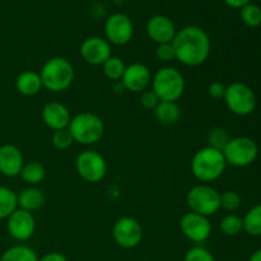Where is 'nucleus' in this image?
I'll list each match as a JSON object with an SVG mask.
<instances>
[{
  "instance_id": "f257e3e1",
  "label": "nucleus",
  "mask_w": 261,
  "mask_h": 261,
  "mask_svg": "<svg viewBox=\"0 0 261 261\" xmlns=\"http://www.w3.org/2000/svg\"><path fill=\"white\" fill-rule=\"evenodd\" d=\"M176 60L185 66H199L208 60L212 43L208 33L198 25H188L176 32L172 41Z\"/></svg>"
},
{
  "instance_id": "f03ea898",
  "label": "nucleus",
  "mask_w": 261,
  "mask_h": 261,
  "mask_svg": "<svg viewBox=\"0 0 261 261\" xmlns=\"http://www.w3.org/2000/svg\"><path fill=\"white\" fill-rule=\"evenodd\" d=\"M227 162L222 150L213 147H204L191 160V172L201 184L213 182L223 175Z\"/></svg>"
},
{
  "instance_id": "7ed1b4c3",
  "label": "nucleus",
  "mask_w": 261,
  "mask_h": 261,
  "mask_svg": "<svg viewBox=\"0 0 261 261\" xmlns=\"http://www.w3.org/2000/svg\"><path fill=\"white\" fill-rule=\"evenodd\" d=\"M74 68L70 61L61 56H55L46 61L40 70L43 88L59 93L71 86L74 81Z\"/></svg>"
},
{
  "instance_id": "20e7f679",
  "label": "nucleus",
  "mask_w": 261,
  "mask_h": 261,
  "mask_svg": "<svg viewBox=\"0 0 261 261\" xmlns=\"http://www.w3.org/2000/svg\"><path fill=\"white\" fill-rule=\"evenodd\" d=\"M152 91L161 102H177L185 92V79L180 70L163 66L152 76Z\"/></svg>"
},
{
  "instance_id": "39448f33",
  "label": "nucleus",
  "mask_w": 261,
  "mask_h": 261,
  "mask_svg": "<svg viewBox=\"0 0 261 261\" xmlns=\"http://www.w3.org/2000/svg\"><path fill=\"white\" fill-rule=\"evenodd\" d=\"M74 142L83 145L96 144L105 134V124L98 115L93 112H81L71 117L68 126Z\"/></svg>"
},
{
  "instance_id": "423d86ee",
  "label": "nucleus",
  "mask_w": 261,
  "mask_h": 261,
  "mask_svg": "<svg viewBox=\"0 0 261 261\" xmlns=\"http://www.w3.org/2000/svg\"><path fill=\"white\" fill-rule=\"evenodd\" d=\"M186 203L190 212L209 218L221 209V194L208 184H200L189 190Z\"/></svg>"
},
{
  "instance_id": "0eeeda50",
  "label": "nucleus",
  "mask_w": 261,
  "mask_h": 261,
  "mask_svg": "<svg viewBox=\"0 0 261 261\" xmlns=\"http://www.w3.org/2000/svg\"><path fill=\"white\" fill-rule=\"evenodd\" d=\"M227 165L234 167H246L257 157L259 148L252 139L247 137L231 138L222 150Z\"/></svg>"
},
{
  "instance_id": "6e6552de",
  "label": "nucleus",
  "mask_w": 261,
  "mask_h": 261,
  "mask_svg": "<svg viewBox=\"0 0 261 261\" xmlns=\"http://www.w3.org/2000/svg\"><path fill=\"white\" fill-rule=\"evenodd\" d=\"M223 99L229 111L239 116H247L256 109V96L254 91L241 82L229 84Z\"/></svg>"
},
{
  "instance_id": "1a4fd4ad",
  "label": "nucleus",
  "mask_w": 261,
  "mask_h": 261,
  "mask_svg": "<svg viewBox=\"0 0 261 261\" xmlns=\"http://www.w3.org/2000/svg\"><path fill=\"white\" fill-rule=\"evenodd\" d=\"M75 170L82 180L89 184H97L107 173V162L101 153L96 150H84L75 160Z\"/></svg>"
},
{
  "instance_id": "9d476101",
  "label": "nucleus",
  "mask_w": 261,
  "mask_h": 261,
  "mask_svg": "<svg viewBox=\"0 0 261 261\" xmlns=\"http://www.w3.org/2000/svg\"><path fill=\"white\" fill-rule=\"evenodd\" d=\"M112 237L117 246L121 249H135L142 242L143 228L139 222L133 217H121L115 222Z\"/></svg>"
},
{
  "instance_id": "9b49d317",
  "label": "nucleus",
  "mask_w": 261,
  "mask_h": 261,
  "mask_svg": "<svg viewBox=\"0 0 261 261\" xmlns=\"http://www.w3.org/2000/svg\"><path fill=\"white\" fill-rule=\"evenodd\" d=\"M105 35L110 45L124 46L130 42L134 35V24L126 14L115 13L105 23Z\"/></svg>"
},
{
  "instance_id": "f8f14e48",
  "label": "nucleus",
  "mask_w": 261,
  "mask_h": 261,
  "mask_svg": "<svg viewBox=\"0 0 261 261\" xmlns=\"http://www.w3.org/2000/svg\"><path fill=\"white\" fill-rule=\"evenodd\" d=\"M181 233L195 244L205 242L212 234V223L208 217L200 216L194 212L185 213L180 219Z\"/></svg>"
},
{
  "instance_id": "ddd939ff",
  "label": "nucleus",
  "mask_w": 261,
  "mask_h": 261,
  "mask_svg": "<svg viewBox=\"0 0 261 261\" xmlns=\"http://www.w3.org/2000/svg\"><path fill=\"white\" fill-rule=\"evenodd\" d=\"M7 219L8 232L17 241H27L35 234L36 219L31 212L17 208Z\"/></svg>"
},
{
  "instance_id": "4468645a",
  "label": "nucleus",
  "mask_w": 261,
  "mask_h": 261,
  "mask_svg": "<svg viewBox=\"0 0 261 261\" xmlns=\"http://www.w3.org/2000/svg\"><path fill=\"white\" fill-rule=\"evenodd\" d=\"M120 82L125 91L132 93H142L152 83V74L147 65L142 63H134L126 66Z\"/></svg>"
},
{
  "instance_id": "2eb2a0df",
  "label": "nucleus",
  "mask_w": 261,
  "mask_h": 261,
  "mask_svg": "<svg viewBox=\"0 0 261 261\" xmlns=\"http://www.w3.org/2000/svg\"><path fill=\"white\" fill-rule=\"evenodd\" d=\"M81 56L89 65H103L105 61L112 56L111 45L107 42L106 38L88 37L81 45Z\"/></svg>"
},
{
  "instance_id": "dca6fc26",
  "label": "nucleus",
  "mask_w": 261,
  "mask_h": 261,
  "mask_svg": "<svg viewBox=\"0 0 261 261\" xmlns=\"http://www.w3.org/2000/svg\"><path fill=\"white\" fill-rule=\"evenodd\" d=\"M147 35L153 42L168 43L172 42L176 36V28L172 20L166 15H154L147 22Z\"/></svg>"
},
{
  "instance_id": "f3484780",
  "label": "nucleus",
  "mask_w": 261,
  "mask_h": 261,
  "mask_svg": "<svg viewBox=\"0 0 261 261\" xmlns=\"http://www.w3.org/2000/svg\"><path fill=\"white\" fill-rule=\"evenodd\" d=\"M24 158L18 147L4 144L0 147V173L7 177H15L22 171Z\"/></svg>"
},
{
  "instance_id": "a211bd4d",
  "label": "nucleus",
  "mask_w": 261,
  "mask_h": 261,
  "mask_svg": "<svg viewBox=\"0 0 261 261\" xmlns=\"http://www.w3.org/2000/svg\"><path fill=\"white\" fill-rule=\"evenodd\" d=\"M71 115L68 107L60 102H48L42 109V121L48 129H66L70 124Z\"/></svg>"
},
{
  "instance_id": "6ab92c4d",
  "label": "nucleus",
  "mask_w": 261,
  "mask_h": 261,
  "mask_svg": "<svg viewBox=\"0 0 261 261\" xmlns=\"http://www.w3.org/2000/svg\"><path fill=\"white\" fill-rule=\"evenodd\" d=\"M15 88L23 96H36L43 88L40 73L35 70L22 71L15 79Z\"/></svg>"
},
{
  "instance_id": "aec40b11",
  "label": "nucleus",
  "mask_w": 261,
  "mask_h": 261,
  "mask_svg": "<svg viewBox=\"0 0 261 261\" xmlns=\"http://www.w3.org/2000/svg\"><path fill=\"white\" fill-rule=\"evenodd\" d=\"M18 198V208L24 209L27 212H36L45 205L46 196L42 190L37 189L36 186H30L20 191Z\"/></svg>"
},
{
  "instance_id": "412c9836",
  "label": "nucleus",
  "mask_w": 261,
  "mask_h": 261,
  "mask_svg": "<svg viewBox=\"0 0 261 261\" xmlns=\"http://www.w3.org/2000/svg\"><path fill=\"white\" fill-rule=\"evenodd\" d=\"M154 116L162 125H173L181 116V110L176 102H160L154 109Z\"/></svg>"
},
{
  "instance_id": "4be33fe9",
  "label": "nucleus",
  "mask_w": 261,
  "mask_h": 261,
  "mask_svg": "<svg viewBox=\"0 0 261 261\" xmlns=\"http://www.w3.org/2000/svg\"><path fill=\"white\" fill-rule=\"evenodd\" d=\"M19 176L25 184L31 186H36L45 180L46 168L40 162L24 163Z\"/></svg>"
},
{
  "instance_id": "5701e85b",
  "label": "nucleus",
  "mask_w": 261,
  "mask_h": 261,
  "mask_svg": "<svg viewBox=\"0 0 261 261\" xmlns=\"http://www.w3.org/2000/svg\"><path fill=\"white\" fill-rule=\"evenodd\" d=\"M0 261H38L36 251L24 245H18L3 252Z\"/></svg>"
},
{
  "instance_id": "b1692460",
  "label": "nucleus",
  "mask_w": 261,
  "mask_h": 261,
  "mask_svg": "<svg viewBox=\"0 0 261 261\" xmlns=\"http://www.w3.org/2000/svg\"><path fill=\"white\" fill-rule=\"evenodd\" d=\"M17 208V194L12 189L0 186V219H7Z\"/></svg>"
},
{
  "instance_id": "393cba45",
  "label": "nucleus",
  "mask_w": 261,
  "mask_h": 261,
  "mask_svg": "<svg viewBox=\"0 0 261 261\" xmlns=\"http://www.w3.org/2000/svg\"><path fill=\"white\" fill-rule=\"evenodd\" d=\"M242 219L246 233L250 236H261V204L252 206Z\"/></svg>"
},
{
  "instance_id": "a878e982",
  "label": "nucleus",
  "mask_w": 261,
  "mask_h": 261,
  "mask_svg": "<svg viewBox=\"0 0 261 261\" xmlns=\"http://www.w3.org/2000/svg\"><path fill=\"white\" fill-rule=\"evenodd\" d=\"M102 69H103V74L107 79L117 82L121 81L125 69H126V65H125V63L120 58L111 56V58H109L105 61L103 65H102Z\"/></svg>"
},
{
  "instance_id": "bb28decb",
  "label": "nucleus",
  "mask_w": 261,
  "mask_h": 261,
  "mask_svg": "<svg viewBox=\"0 0 261 261\" xmlns=\"http://www.w3.org/2000/svg\"><path fill=\"white\" fill-rule=\"evenodd\" d=\"M219 228L226 236H239L244 231V219L236 214H227L221 219Z\"/></svg>"
},
{
  "instance_id": "cd10ccee",
  "label": "nucleus",
  "mask_w": 261,
  "mask_h": 261,
  "mask_svg": "<svg viewBox=\"0 0 261 261\" xmlns=\"http://www.w3.org/2000/svg\"><path fill=\"white\" fill-rule=\"evenodd\" d=\"M241 19L249 27H259L261 24V8L255 4H247L241 8Z\"/></svg>"
},
{
  "instance_id": "c85d7f7f",
  "label": "nucleus",
  "mask_w": 261,
  "mask_h": 261,
  "mask_svg": "<svg viewBox=\"0 0 261 261\" xmlns=\"http://www.w3.org/2000/svg\"><path fill=\"white\" fill-rule=\"evenodd\" d=\"M51 142H53L54 147L59 150L68 149V148H70L71 145L75 143L74 142L73 135H71V133L69 132L68 127H66V129H61V130H56V132H54Z\"/></svg>"
},
{
  "instance_id": "c756f323",
  "label": "nucleus",
  "mask_w": 261,
  "mask_h": 261,
  "mask_svg": "<svg viewBox=\"0 0 261 261\" xmlns=\"http://www.w3.org/2000/svg\"><path fill=\"white\" fill-rule=\"evenodd\" d=\"M229 135L228 133L226 132L222 127H214L209 132L208 135V142H209V147H213L216 149L223 150V148L226 147L227 143L229 142Z\"/></svg>"
},
{
  "instance_id": "7c9ffc66",
  "label": "nucleus",
  "mask_w": 261,
  "mask_h": 261,
  "mask_svg": "<svg viewBox=\"0 0 261 261\" xmlns=\"http://www.w3.org/2000/svg\"><path fill=\"white\" fill-rule=\"evenodd\" d=\"M241 196L237 191H224L221 194V208L226 212H236L241 206Z\"/></svg>"
},
{
  "instance_id": "2f4dec72",
  "label": "nucleus",
  "mask_w": 261,
  "mask_h": 261,
  "mask_svg": "<svg viewBox=\"0 0 261 261\" xmlns=\"http://www.w3.org/2000/svg\"><path fill=\"white\" fill-rule=\"evenodd\" d=\"M184 261H216L213 254L208 249L201 246H194L185 254Z\"/></svg>"
},
{
  "instance_id": "473e14b6",
  "label": "nucleus",
  "mask_w": 261,
  "mask_h": 261,
  "mask_svg": "<svg viewBox=\"0 0 261 261\" xmlns=\"http://www.w3.org/2000/svg\"><path fill=\"white\" fill-rule=\"evenodd\" d=\"M155 58L162 63H171L172 60H176V54L172 42L158 45L155 48Z\"/></svg>"
},
{
  "instance_id": "72a5a7b5",
  "label": "nucleus",
  "mask_w": 261,
  "mask_h": 261,
  "mask_svg": "<svg viewBox=\"0 0 261 261\" xmlns=\"http://www.w3.org/2000/svg\"><path fill=\"white\" fill-rule=\"evenodd\" d=\"M160 98L152 89H145L140 93V105L147 110H154L160 103Z\"/></svg>"
},
{
  "instance_id": "f704fd0d",
  "label": "nucleus",
  "mask_w": 261,
  "mask_h": 261,
  "mask_svg": "<svg viewBox=\"0 0 261 261\" xmlns=\"http://www.w3.org/2000/svg\"><path fill=\"white\" fill-rule=\"evenodd\" d=\"M226 89L227 87L223 83H221V82H213L212 84H209L208 93L212 98L223 99L224 94H226Z\"/></svg>"
},
{
  "instance_id": "c9c22d12",
  "label": "nucleus",
  "mask_w": 261,
  "mask_h": 261,
  "mask_svg": "<svg viewBox=\"0 0 261 261\" xmlns=\"http://www.w3.org/2000/svg\"><path fill=\"white\" fill-rule=\"evenodd\" d=\"M38 261H68V259L60 252H48V254L40 257Z\"/></svg>"
},
{
  "instance_id": "e433bc0d",
  "label": "nucleus",
  "mask_w": 261,
  "mask_h": 261,
  "mask_svg": "<svg viewBox=\"0 0 261 261\" xmlns=\"http://www.w3.org/2000/svg\"><path fill=\"white\" fill-rule=\"evenodd\" d=\"M250 2H251V0H224V3H226L228 7L236 8V9H241L245 5L250 4Z\"/></svg>"
},
{
  "instance_id": "4c0bfd02",
  "label": "nucleus",
  "mask_w": 261,
  "mask_h": 261,
  "mask_svg": "<svg viewBox=\"0 0 261 261\" xmlns=\"http://www.w3.org/2000/svg\"><path fill=\"white\" fill-rule=\"evenodd\" d=\"M249 261H261V249L257 250V251H255L254 254L250 256Z\"/></svg>"
}]
</instances>
